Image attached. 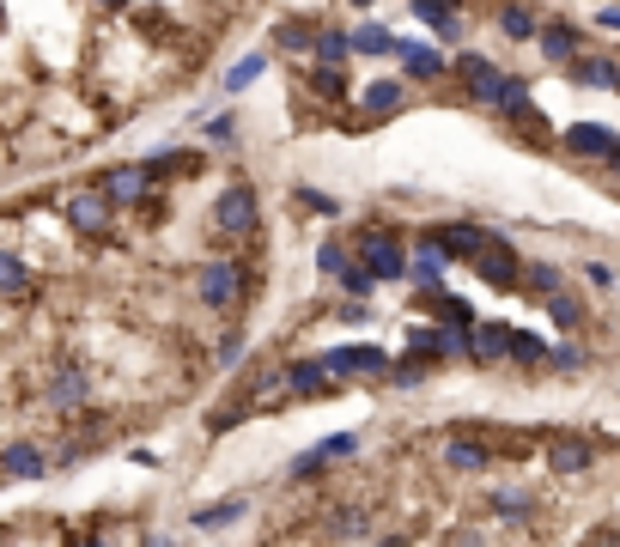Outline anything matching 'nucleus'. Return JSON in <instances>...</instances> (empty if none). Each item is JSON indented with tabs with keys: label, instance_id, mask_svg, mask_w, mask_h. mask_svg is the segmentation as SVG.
Masks as SVG:
<instances>
[{
	"label": "nucleus",
	"instance_id": "nucleus-34",
	"mask_svg": "<svg viewBox=\"0 0 620 547\" xmlns=\"http://www.w3.org/2000/svg\"><path fill=\"white\" fill-rule=\"evenodd\" d=\"M432 298H438V310H444V323H456V329H475V310L462 304V298H444V286H438Z\"/></svg>",
	"mask_w": 620,
	"mask_h": 547
},
{
	"label": "nucleus",
	"instance_id": "nucleus-27",
	"mask_svg": "<svg viewBox=\"0 0 620 547\" xmlns=\"http://www.w3.org/2000/svg\"><path fill=\"white\" fill-rule=\"evenodd\" d=\"M353 49H359V55H396V37L383 31V25H359V31H353Z\"/></svg>",
	"mask_w": 620,
	"mask_h": 547
},
{
	"label": "nucleus",
	"instance_id": "nucleus-46",
	"mask_svg": "<svg viewBox=\"0 0 620 547\" xmlns=\"http://www.w3.org/2000/svg\"><path fill=\"white\" fill-rule=\"evenodd\" d=\"M596 25H602V31H620V7H608V13H596Z\"/></svg>",
	"mask_w": 620,
	"mask_h": 547
},
{
	"label": "nucleus",
	"instance_id": "nucleus-10",
	"mask_svg": "<svg viewBox=\"0 0 620 547\" xmlns=\"http://www.w3.org/2000/svg\"><path fill=\"white\" fill-rule=\"evenodd\" d=\"M444 268H450V256H444L432 238L408 256V280H414V286H426V292H438V286H444Z\"/></svg>",
	"mask_w": 620,
	"mask_h": 547
},
{
	"label": "nucleus",
	"instance_id": "nucleus-11",
	"mask_svg": "<svg viewBox=\"0 0 620 547\" xmlns=\"http://www.w3.org/2000/svg\"><path fill=\"white\" fill-rule=\"evenodd\" d=\"M566 146L584 152V159H614V152H620V140H614L608 128H596V122H572V128H566Z\"/></svg>",
	"mask_w": 620,
	"mask_h": 547
},
{
	"label": "nucleus",
	"instance_id": "nucleus-6",
	"mask_svg": "<svg viewBox=\"0 0 620 547\" xmlns=\"http://www.w3.org/2000/svg\"><path fill=\"white\" fill-rule=\"evenodd\" d=\"M110 207H116V201H110L104 189H73V195H67V219L80 225V231H104V225H110Z\"/></svg>",
	"mask_w": 620,
	"mask_h": 547
},
{
	"label": "nucleus",
	"instance_id": "nucleus-26",
	"mask_svg": "<svg viewBox=\"0 0 620 547\" xmlns=\"http://www.w3.org/2000/svg\"><path fill=\"white\" fill-rule=\"evenodd\" d=\"M274 43H280L286 55H298V49H310V43H317V31H310V19H280Z\"/></svg>",
	"mask_w": 620,
	"mask_h": 547
},
{
	"label": "nucleus",
	"instance_id": "nucleus-43",
	"mask_svg": "<svg viewBox=\"0 0 620 547\" xmlns=\"http://www.w3.org/2000/svg\"><path fill=\"white\" fill-rule=\"evenodd\" d=\"M298 201H304L310 213H335V201H329V195H317V189H298Z\"/></svg>",
	"mask_w": 620,
	"mask_h": 547
},
{
	"label": "nucleus",
	"instance_id": "nucleus-8",
	"mask_svg": "<svg viewBox=\"0 0 620 547\" xmlns=\"http://www.w3.org/2000/svg\"><path fill=\"white\" fill-rule=\"evenodd\" d=\"M195 292H201V304H231L238 298V262H207Z\"/></svg>",
	"mask_w": 620,
	"mask_h": 547
},
{
	"label": "nucleus",
	"instance_id": "nucleus-36",
	"mask_svg": "<svg viewBox=\"0 0 620 547\" xmlns=\"http://www.w3.org/2000/svg\"><path fill=\"white\" fill-rule=\"evenodd\" d=\"M25 286H31V280H25V262H19V256H0V292H13V298H19Z\"/></svg>",
	"mask_w": 620,
	"mask_h": 547
},
{
	"label": "nucleus",
	"instance_id": "nucleus-3",
	"mask_svg": "<svg viewBox=\"0 0 620 547\" xmlns=\"http://www.w3.org/2000/svg\"><path fill=\"white\" fill-rule=\"evenodd\" d=\"M469 262H475V274H481L487 286H517V280H523V274H517L523 262L511 256V244H505V238H493V231H487V244H481Z\"/></svg>",
	"mask_w": 620,
	"mask_h": 547
},
{
	"label": "nucleus",
	"instance_id": "nucleus-18",
	"mask_svg": "<svg viewBox=\"0 0 620 547\" xmlns=\"http://www.w3.org/2000/svg\"><path fill=\"white\" fill-rule=\"evenodd\" d=\"M578 80L596 86V92H620V67L602 61V55H578Z\"/></svg>",
	"mask_w": 620,
	"mask_h": 547
},
{
	"label": "nucleus",
	"instance_id": "nucleus-29",
	"mask_svg": "<svg viewBox=\"0 0 620 547\" xmlns=\"http://www.w3.org/2000/svg\"><path fill=\"white\" fill-rule=\"evenodd\" d=\"M310 49H317V61H341V67H347L353 37H347V31H317V43H310Z\"/></svg>",
	"mask_w": 620,
	"mask_h": 547
},
{
	"label": "nucleus",
	"instance_id": "nucleus-23",
	"mask_svg": "<svg viewBox=\"0 0 620 547\" xmlns=\"http://www.w3.org/2000/svg\"><path fill=\"white\" fill-rule=\"evenodd\" d=\"M244 511H250V499H219V505L195 511V529H225V523H238Z\"/></svg>",
	"mask_w": 620,
	"mask_h": 547
},
{
	"label": "nucleus",
	"instance_id": "nucleus-24",
	"mask_svg": "<svg viewBox=\"0 0 620 547\" xmlns=\"http://www.w3.org/2000/svg\"><path fill=\"white\" fill-rule=\"evenodd\" d=\"M541 304H548V317H554L560 329H578V323H584V304H578V298H572L566 286H560V292H548Z\"/></svg>",
	"mask_w": 620,
	"mask_h": 547
},
{
	"label": "nucleus",
	"instance_id": "nucleus-38",
	"mask_svg": "<svg viewBox=\"0 0 620 547\" xmlns=\"http://www.w3.org/2000/svg\"><path fill=\"white\" fill-rule=\"evenodd\" d=\"M323 535H365V517H359V511H347V505H341V511H335V517H329V523H323Z\"/></svg>",
	"mask_w": 620,
	"mask_h": 547
},
{
	"label": "nucleus",
	"instance_id": "nucleus-4",
	"mask_svg": "<svg viewBox=\"0 0 620 547\" xmlns=\"http://www.w3.org/2000/svg\"><path fill=\"white\" fill-rule=\"evenodd\" d=\"M456 80L469 86V98L493 104V92H499V80H505V67H493L487 55H456Z\"/></svg>",
	"mask_w": 620,
	"mask_h": 547
},
{
	"label": "nucleus",
	"instance_id": "nucleus-28",
	"mask_svg": "<svg viewBox=\"0 0 620 547\" xmlns=\"http://www.w3.org/2000/svg\"><path fill=\"white\" fill-rule=\"evenodd\" d=\"M499 31H505V37H517V43H529V37H535V13L511 0V7L499 13Z\"/></svg>",
	"mask_w": 620,
	"mask_h": 547
},
{
	"label": "nucleus",
	"instance_id": "nucleus-1",
	"mask_svg": "<svg viewBox=\"0 0 620 547\" xmlns=\"http://www.w3.org/2000/svg\"><path fill=\"white\" fill-rule=\"evenodd\" d=\"M359 262L377 286H390V280H408V250L396 231H359Z\"/></svg>",
	"mask_w": 620,
	"mask_h": 547
},
{
	"label": "nucleus",
	"instance_id": "nucleus-32",
	"mask_svg": "<svg viewBox=\"0 0 620 547\" xmlns=\"http://www.w3.org/2000/svg\"><path fill=\"white\" fill-rule=\"evenodd\" d=\"M317 268H323V274H341V268H353L347 244H341V238H323V250H317Z\"/></svg>",
	"mask_w": 620,
	"mask_h": 547
},
{
	"label": "nucleus",
	"instance_id": "nucleus-15",
	"mask_svg": "<svg viewBox=\"0 0 620 547\" xmlns=\"http://www.w3.org/2000/svg\"><path fill=\"white\" fill-rule=\"evenodd\" d=\"M475 359H481V365L511 359V329H505V323H475Z\"/></svg>",
	"mask_w": 620,
	"mask_h": 547
},
{
	"label": "nucleus",
	"instance_id": "nucleus-12",
	"mask_svg": "<svg viewBox=\"0 0 620 547\" xmlns=\"http://www.w3.org/2000/svg\"><path fill=\"white\" fill-rule=\"evenodd\" d=\"M432 244H438L444 256H475V250L487 244V231L469 225V219H456V225H438V231H432Z\"/></svg>",
	"mask_w": 620,
	"mask_h": 547
},
{
	"label": "nucleus",
	"instance_id": "nucleus-44",
	"mask_svg": "<svg viewBox=\"0 0 620 547\" xmlns=\"http://www.w3.org/2000/svg\"><path fill=\"white\" fill-rule=\"evenodd\" d=\"M584 274H590V286H614V268H608V262H584Z\"/></svg>",
	"mask_w": 620,
	"mask_h": 547
},
{
	"label": "nucleus",
	"instance_id": "nucleus-31",
	"mask_svg": "<svg viewBox=\"0 0 620 547\" xmlns=\"http://www.w3.org/2000/svg\"><path fill=\"white\" fill-rule=\"evenodd\" d=\"M262 67H268V55H262V49H256V55H244V61H238V67H231V73H225V86H231V92H244V86H250V80H256V73H262Z\"/></svg>",
	"mask_w": 620,
	"mask_h": 547
},
{
	"label": "nucleus",
	"instance_id": "nucleus-2",
	"mask_svg": "<svg viewBox=\"0 0 620 547\" xmlns=\"http://www.w3.org/2000/svg\"><path fill=\"white\" fill-rule=\"evenodd\" d=\"M213 225L225 231V238H244V231H256V189H250V183H231V189L213 201Z\"/></svg>",
	"mask_w": 620,
	"mask_h": 547
},
{
	"label": "nucleus",
	"instance_id": "nucleus-21",
	"mask_svg": "<svg viewBox=\"0 0 620 547\" xmlns=\"http://www.w3.org/2000/svg\"><path fill=\"white\" fill-rule=\"evenodd\" d=\"M541 55L548 61H578V31L572 25H548L541 31Z\"/></svg>",
	"mask_w": 620,
	"mask_h": 547
},
{
	"label": "nucleus",
	"instance_id": "nucleus-30",
	"mask_svg": "<svg viewBox=\"0 0 620 547\" xmlns=\"http://www.w3.org/2000/svg\"><path fill=\"white\" fill-rule=\"evenodd\" d=\"M189 165H195V152H152L140 171H146V177H177V171H189Z\"/></svg>",
	"mask_w": 620,
	"mask_h": 547
},
{
	"label": "nucleus",
	"instance_id": "nucleus-19",
	"mask_svg": "<svg viewBox=\"0 0 620 547\" xmlns=\"http://www.w3.org/2000/svg\"><path fill=\"white\" fill-rule=\"evenodd\" d=\"M548 462L560 468V475H584V468H590V444H578V438H554Z\"/></svg>",
	"mask_w": 620,
	"mask_h": 547
},
{
	"label": "nucleus",
	"instance_id": "nucleus-45",
	"mask_svg": "<svg viewBox=\"0 0 620 547\" xmlns=\"http://www.w3.org/2000/svg\"><path fill=\"white\" fill-rule=\"evenodd\" d=\"M548 359H554L560 371H578V365H584V353H578V347H560V353H548Z\"/></svg>",
	"mask_w": 620,
	"mask_h": 547
},
{
	"label": "nucleus",
	"instance_id": "nucleus-22",
	"mask_svg": "<svg viewBox=\"0 0 620 547\" xmlns=\"http://www.w3.org/2000/svg\"><path fill=\"white\" fill-rule=\"evenodd\" d=\"M517 286H523L529 298H548V292H560L566 280H560V268H554V262H529V274H523Z\"/></svg>",
	"mask_w": 620,
	"mask_h": 547
},
{
	"label": "nucleus",
	"instance_id": "nucleus-13",
	"mask_svg": "<svg viewBox=\"0 0 620 547\" xmlns=\"http://www.w3.org/2000/svg\"><path fill=\"white\" fill-rule=\"evenodd\" d=\"M444 462H450V468H462V475H475V468H487V462H493V450H487L481 438H469V432H456V438H444Z\"/></svg>",
	"mask_w": 620,
	"mask_h": 547
},
{
	"label": "nucleus",
	"instance_id": "nucleus-9",
	"mask_svg": "<svg viewBox=\"0 0 620 547\" xmlns=\"http://www.w3.org/2000/svg\"><path fill=\"white\" fill-rule=\"evenodd\" d=\"M396 55H402V67H408V80H426V86L450 73V67H444V55H438V49H426V43H402V37H396Z\"/></svg>",
	"mask_w": 620,
	"mask_h": 547
},
{
	"label": "nucleus",
	"instance_id": "nucleus-20",
	"mask_svg": "<svg viewBox=\"0 0 620 547\" xmlns=\"http://www.w3.org/2000/svg\"><path fill=\"white\" fill-rule=\"evenodd\" d=\"M402 104H408V92H402L396 80H377V86L365 92V116H396Z\"/></svg>",
	"mask_w": 620,
	"mask_h": 547
},
{
	"label": "nucleus",
	"instance_id": "nucleus-14",
	"mask_svg": "<svg viewBox=\"0 0 620 547\" xmlns=\"http://www.w3.org/2000/svg\"><path fill=\"white\" fill-rule=\"evenodd\" d=\"M0 475L37 481V475H43V450H37V444H7V450H0Z\"/></svg>",
	"mask_w": 620,
	"mask_h": 547
},
{
	"label": "nucleus",
	"instance_id": "nucleus-39",
	"mask_svg": "<svg viewBox=\"0 0 620 547\" xmlns=\"http://www.w3.org/2000/svg\"><path fill=\"white\" fill-rule=\"evenodd\" d=\"M335 280H341V292H347V298H365V292H371V286H377V280H371V274H365V268H341V274H335Z\"/></svg>",
	"mask_w": 620,
	"mask_h": 547
},
{
	"label": "nucleus",
	"instance_id": "nucleus-16",
	"mask_svg": "<svg viewBox=\"0 0 620 547\" xmlns=\"http://www.w3.org/2000/svg\"><path fill=\"white\" fill-rule=\"evenodd\" d=\"M104 195H110V201H146V171H140V165L110 171V177H104Z\"/></svg>",
	"mask_w": 620,
	"mask_h": 547
},
{
	"label": "nucleus",
	"instance_id": "nucleus-37",
	"mask_svg": "<svg viewBox=\"0 0 620 547\" xmlns=\"http://www.w3.org/2000/svg\"><path fill=\"white\" fill-rule=\"evenodd\" d=\"M310 450H317L323 462H335V456H353V450H359V438H353V432H335V438H323V444H310Z\"/></svg>",
	"mask_w": 620,
	"mask_h": 547
},
{
	"label": "nucleus",
	"instance_id": "nucleus-7",
	"mask_svg": "<svg viewBox=\"0 0 620 547\" xmlns=\"http://www.w3.org/2000/svg\"><path fill=\"white\" fill-rule=\"evenodd\" d=\"M323 365H329L335 377H353V371H390V353H383V347H335V353H323Z\"/></svg>",
	"mask_w": 620,
	"mask_h": 547
},
{
	"label": "nucleus",
	"instance_id": "nucleus-47",
	"mask_svg": "<svg viewBox=\"0 0 620 547\" xmlns=\"http://www.w3.org/2000/svg\"><path fill=\"white\" fill-rule=\"evenodd\" d=\"M104 7H122V0H104Z\"/></svg>",
	"mask_w": 620,
	"mask_h": 547
},
{
	"label": "nucleus",
	"instance_id": "nucleus-25",
	"mask_svg": "<svg viewBox=\"0 0 620 547\" xmlns=\"http://www.w3.org/2000/svg\"><path fill=\"white\" fill-rule=\"evenodd\" d=\"M86 396V371H61L55 383H49V408H73Z\"/></svg>",
	"mask_w": 620,
	"mask_h": 547
},
{
	"label": "nucleus",
	"instance_id": "nucleus-5",
	"mask_svg": "<svg viewBox=\"0 0 620 547\" xmlns=\"http://www.w3.org/2000/svg\"><path fill=\"white\" fill-rule=\"evenodd\" d=\"M347 377H335L323 359H304V365H286V389L292 396H335Z\"/></svg>",
	"mask_w": 620,
	"mask_h": 547
},
{
	"label": "nucleus",
	"instance_id": "nucleus-40",
	"mask_svg": "<svg viewBox=\"0 0 620 547\" xmlns=\"http://www.w3.org/2000/svg\"><path fill=\"white\" fill-rule=\"evenodd\" d=\"M323 468H329V462H323L317 450H304V456L292 462V481H317V475H323Z\"/></svg>",
	"mask_w": 620,
	"mask_h": 547
},
{
	"label": "nucleus",
	"instance_id": "nucleus-42",
	"mask_svg": "<svg viewBox=\"0 0 620 547\" xmlns=\"http://www.w3.org/2000/svg\"><path fill=\"white\" fill-rule=\"evenodd\" d=\"M231 134H238V116H213L207 122V140H231Z\"/></svg>",
	"mask_w": 620,
	"mask_h": 547
},
{
	"label": "nucleus",
	"instance_id": "nucleus-48",
	"mask_svg": "<svg viewBox=\"0 0 620 547\" xmlns=\"http://www.w3.org/2000/svg\"><path fill=\"white\" fill-rule=\"evenodd\" d=\"M353 7H371V0H353Z\"/></svg>",
	"mask_w": 620,
	"mask_h": 547
},
{
	"label": "nucleus",
	"instance_id": "nucleus-35",
	"mask_svg": "<svg viewBox=\"0 0 620 547\" xmlns=\"http://www.w3.org/2000/svg\"><path fill=\"white\" fill-rule=\"evenodd\" d=\"M511 359L541 365V359H548V341H541V335H517V329H511Z\"/></svg>",
	"mask_w": 620,
	"mask_h": 547
},
{
	"label": "nucleus",
	"instance_id": "nucleus-41",
	"mask_svg": "<svg viewBox=\"0 0 620 547\" xmlns=\"http://www.w3.org/2000/svg\"><path fill=\"white\" fill-rule=\"evenodd\" d=\"M390 377H396V383H420V377H426V359H420V353H408V359H396V371H390Z\"/></svg>",
	"mask_w": 620,
	"mask_h": 547
},
{
	"label": "nucleus",
	"instance_id": "nucleus-33",
	"mask_svg": "<svg viewBox=\"0 0 620 547\" xmlns=\"http://www.w3.org/2000/svg\"><path fill=\"white\" fill-rule=\"evenodd\" d=\"M493 511H499L505 523H523L535 505H529V493H493Z\"/></svg>",
	"mask_w": 620,
	"mask_h": 547
},
{
	"label": "nucleus",
	"instance_id": "nucleus-17",
	"mask_svg": "<svg viewBox=\"0 0 620 547\" xmlns=\"http://www.w3.org/2000/svg\"><path fill=\"white\" fill-rule=\"evenodd\" d=\"M304 86L317 92V98H347V73H341V61H317L304 73Z\"/></svg>",
	"mask_w": 620,
	"mask_h": 547
}]
</instances>
